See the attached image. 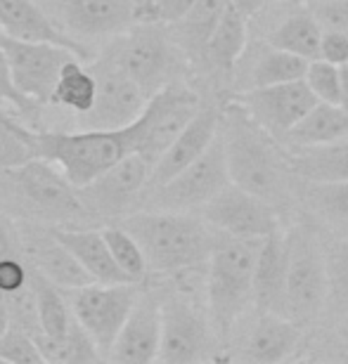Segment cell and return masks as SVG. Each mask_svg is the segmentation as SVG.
I'll use <instances>...</instances> for the list:
<instances>
[{"mask_svg":"<svg viewBox=\"0 0 348 364\" xmlns=\"http://www.w3.org/2000/svg\"><path fill=\"white\" fill-rule=\"evenodd\" d=\"M221 137L226 144L230 180L270 201L273 206H287L296 194V180L289 151L282 142L260 128L237 100L221 109Z\"/></svg>","mask_w":348,"mask_h":364,"instance_id":"obj_1","label":"cell"},{"mask_svg":"<svg viewBox=\"0 0 348 364\" xmlns=\"http://www.w3.org/2000/svg\"><path fill=\"white\" fill-rule=\"evenodd\" d=\"M121 225L142 246L149 272L176 277L201 272L209 265L216 230L204 218L187 210L152 208L121 218Z\"/></svg>","mask_w":348,"mask_h":364,"instance_id":"obj_2","label":"cell"},{"mask_svg":"<svg viewBox=\"0 0 348 364\" xmlns=\"http://www.w3.org/2000/svg\"><path fill=\"white\" fill-rule=\"evenodd\" d=\"M24 137L36 151V159L55 164L74 187H85L123 156L137 154L140 126L126 128H83L81 133H41L24 126Z\"/></svg>","mask_w":348,"mask_h":364,"instance_id":"obj_3","label":"cell"},{"mask_svg":"<svg viewBox=\"0 0 348 364\" xmlns=\"http://www.w3.org/2000/svg\"><path fill=\"white\" fill-rule=\"evenodd\" d=\"M263 239L232 237L216 230L206 265V308L221 343H228L246 310L253 308V272Z\"/></svg>","mask_w":348,"mask_h":364,"instance_id":"obj_4","label":"cell"},{"mask_svg":"<svg viewBox=\"0 0 348 364\" xmlns=\"http://www.w3.org/2000/svg\"><path fill=\"white\" fill-rule=\"evenodd\" d=\"M180 50L183 48L173 38L169 24L137 21L128 31L119 33V38L105 53V60L126 71L152 97L164 85L176 81L180 71Z\"/></svg>","mask_w":348,"mask_h":364,"instance_id":"obj_5","label":"cell"},{"mask_svg":"<svg viewBox=\"0 0 348 364\" xmlns=\"http://www.w3.org/2000/svg\"><path fill=\"white\" fill-rule=\"evenodd\" d=\"M285 242L289 256L287 317L306 326L327 310V251L320 235L308 223H296L292 230H287Z\"/></svg>","mask_w":348,"mask_h":364,"instance_id":"obj_6","label":"cell"},{"mask_svg":"<svg viewBox=\"0 0 348 364\" xmlns=\"http://www.w3.org/2000/svg\"><path fill=\"white\" fill-rule=\"evenodd\" d=\"M218 333L211 324L209 308L183 291H162V350L159 362L192 364L216 358Z\"/></svg>","mask_w":348,"mask_h":364,"instance_id":"obj_7","label":"cell"},{"mask_svg":"<svg viewBox=\"0 0 348 364\" xmlns=\"http://www.w3.org/2000/svg\"><path fill=\"white\" fill-rule=\"evenodd\" d=\"M230 168L221 130L197 161L180 171L176 178L149 189V206L164 210H194L204 208L216 194L230 185Z\"/></svg>","mask_w":348,"mask_h":364,"instance_id":"obj_8","label":"cell"},{"mask_svg":"<svg viewBox=\"0 0 348 364\" xmlns=\"http://www.w3.org/2000/svg\"><path fill=\"white\" fill-rule=\"evenodd\" d=\"M7 178L28 208H33L41 218L60 223H78L90 218L78 187L71 185L67 176L46 159H31L17 168H7Z\"/></svg>","mask_w":348,"mask_h":364,"instance_id":"obj_9","label":"cell"},{"mask_svg":"<svg viewBox=\"0 0 348 364\" xmlns=\"http://www.w3.org/2000/svg\"><path fill=\"white\" fill-rule=\"evenodd\" d=\"M140 284L123 282V284H85V287L67 291L69 305L74 317L85 326L97 348L102 350L105 360L119 331L123 329L133 305L140 296Z\"/></svg>","mask_w":348,"mask_h":364,"instance_id":"obj_10","label":"cell"},{"mask_svg":"<svg viewBox=\"0 0 348 364\" xmlns=\"http://www.w3.org/2000/svg\"><path fill=\"white\" fill-rule=\"evenodd\" d=\"M201 107L204 105H201L199 95L180 81H173L157 90L149 97L142 116L137 119V126H140L137 154L147 159L154 168V164L190 126Z\"/></svg>","mask_w":348,"mask_h":364,"instance_id":"obj_11","label":"cell"},{"mask_svg":"<svg viewBox=\"0 0 348 364\" xmlns=\"http://www.w3.org/2000/svg\"><path fill=\"white\" fill-rule=\"evenodd\" d=\"M201 218L213 230L232 237L265 239L278 235V232H285L280 220V208L265 201L263 196L246 192L235 182H230L221 194H216L201 208Z\"/></svg>","mask_w":348,"mask_h":364,"instance_id":"obj_12","label":"cell"},{"mask_svg":"<svg viewBox=\"0 0 348 364\" xmlns=\"http://www.w3.org/2000/svg\"><path fill=\"white\" fill-rule=\"evenodd\" d=\"M149 178L152 164L147 159L140 154H128L85 187H78V194H81L90 218L121 220L133 208L142 189L149 187Z\"/></svg>","mask_w":348,"mask_h":364,"instance_id":"obj_13","label":"cell"},{"mask_svg":"<svg viewBox=\"0 0 348 364\" xmlns=\"http://www.w3.org/2000/svg\"><path fill=\"white\" fill-rule=\"evenodd\" d=\"M90 69L97 78V95L90 112L81 114L83 128L116 130L140 119L149 102V95L142 90V85L105 57Z\"/></svg>","mask_w":348,"mask_h":364,"instance_id":"obj_14","label":"cell"},{"mask_svg":"<svg viewBox=\"0 0 348 364\" xmlns=\"http://www.w3.org/2000/svg\"><path fill=\"white\" fill-rule=\"evenodd\" d=\"M0 46L10 62L14 85L33 102H50L62 67L78 57L69 48L53 46V43H26L10 36H3Z\"/></svg>","mask_w":348,"mask_h":364,"instance_id":"obj_15","label":"cell"},{"mask_svg":"<svg viewBox=\"0 0 348 364\" xmlns=\"http://www.w3.org/2000/svg\"><path fill=\"white\" fill-rule=\"evenodd\" d=\"M235 100L249 112V116L260 128H265L280 142H285L289 130L320 102L308 88L306 78L242 90L235 95Z\"/></svg>","mask_w":348,"mask_h":364,"instance_id":"obj_16","label":"cell"},{"mask_svg":"<svg viewBox=\"0 0 348 364\" xmlns=\"http://www.w3.org/2000/svg\"><path fill=\"white\" fill-rule=\"evenodd\" d=\"M162 350V291L142 289L107 360L119 364L159 362Z\"/></svg>","mask_w":348,"mask_h":364,"instance_id":"obj_17","label":"cell"},{"mask_svg":"<svg viewBox=\"0 0 348 364\" xmlns=\"http://www.w3.org/2000/svg\"><path fill=\"white\" fill-rule=\"evenodd\" d=\"M137 0H57L64 26L78 36H119L140 21Z\"/></svg>","mask_w":348,"mask_h":364,"instance_id":"obj_18","label":"cell"},{"mask_svg":"<svg viewBox=\"0 0 348 364\" xmlns=\"http://www.w3.org/2000/svg\"><path fill=\"white\" fill-rule=\"evenodd\" d=\"M218 130H221V109L204 105L199 109V114L192 119L190 126L178 135V140L173 142L171 147L164 151V156L154 164L152 178H149V189L169 182L171 178H176L180 171H185L187 166L197 161V159L211 147Z\"/></svg>","mask_w":348,"mask_h":364,"instance_id":"obj_19","label":"cell"},{"mask_svg":"<svg viewBox=\"0 0 348 364\" xmlns=\"http://www.w3.org/2000/svg\"><path fill=\"white\" fill-rule=\"evenodd\" d=\"M301 324L285 315H273V312H258L256 322L242 343L237 348V360L242 362H258V364H278L294 355L301 343Z\"/></svg>","mask_w":348,"mask_h":364,"instance_id":"obj_20","label":"cell"},{"mask_svg":"<svg viewBox=\"0 0 348 364\" xmlns=\"http://www.w3.org/2000/svg\"><path fill=\"white\" fill-rule=\"evenodd\" d=\"M0 28H3V36H10V38L26 43H53V46L74 50L81 60L90 57L88 50L78 46L69 33H64L33 0H0Z\"/></svg>","mask_w":348,"mask_h":364,"instance_id":"obj_21","label":"cell"},{"mask_svg":"<svg viewBox=\"0 0 348 364\" xmlns=\"http://www.w3.org/2000/svg\"><path fill=\"white\" fill-rule=\"evenodd\" d=\"M287 242L285 232L263 239L253 272V308L287 317Z\"/></svg>","mask_w":348,"mask_h":364,"instance_id":"obj_22","label":"cell"},{"mask_svg":"<svg viewBox=\"0 0 348 364\" xmlns=\"http://www.w3.org/2000/svg\"><path fill=\"white\" fill-rule=\"evenodd\" d=\"M53 235L67 246L78 258V263L85 267L93 279L100 284H123L130 282V277L114 260L110 244L102 235V230L88 228H60L53 230Z\"/></svg>","mask_w":348,"mask_h":364,"instance_id":"obj_23","label":"cell"},{"mask_svg":"<svg viewBox=\"0 0 348 364\" xmlns=\"http://www.w3.org/2000/svg\"><path fill=\"white\" fill-rule=\"evenodd\" d=\"M246 14L237 10V5L228 3L226 12L218 21V26L213 28L211 38H209L204 53V62L209 69H213L216 74H232L235 67L242 62V57L249 48V24H246Z\"/></svg>","mask_w":348,"mask_h":364,"instance_id":"obj_24","label":"cell"},{"mask_svg":"<svg viewBox=\"0 0 348 364\" xmlns=\"http://www.w3.org/2000/svg\"><path fill=\"white\" fill-rule=\"evenodd\" d=\"M348 137V112L342 105L317 102L285 137V147L289 149H306L320 147Z\"/></svg>","mask_w":348,"mask_h":364,"instance_id":"obj_25","label":"cell"},{"mask_svg":"<svg viewBox=\"0 0 348 364\" xmlns=\"http://www.w3.org/2000/svg\"><path fill=\"white\" fill-rule=\"evenodd\" d=\"M28 258H31L36 270L46 274L48 279H53L57 287L64 291H71V289H78V287H85V284L95 282L85 272V267L78 263V258L53 235V232H50V237L33 239Z\"/></svg>","mask_w":348,"mask_h":364,"instance_id":"obj_26","label":"cell"},{"mask_svg":"<svg viewBox=\"0 0 348 364\" xmlns=\"http://www.w3.org/2000/svg\"><path fill=\"white\" fill-rule=\"evenodd\" d=\"M289 164L296 180L348 182V137L320 147L289 149Z\"/></svg>","mask_w":348,"mask_h":364,"instance_id":"obj_27","label":"cell"},{"mask_svg":"<svg viewBox=\"0 0 348 364\" xmlns=\"http://www.w3.org/2000/svg\"><path fill=\"white\" fill-rule=\"evenodd\" d=\"M322 36H325V28L320 26V21L313 17V12H310L308 7H303V10L287 14V17L268 33V43H270L273 48L287 50V53H294L303 57V60L313 62L320 57Z\"/></svg>","mask_w":348,"mask_h":364,"instance_id":"obj_28","label":"cell"},{"mask_svg":"<svg viewBox=\"0 0 348 364\" xmlns=\"http://www.w3.org/2000/svg\"><path fill=\"white\" fill-rule=\"evenodd\" d=\"M31 287L36 294V308H38V333H46L50 338H64L74 324V310L69 305V298L64 296L67 291L36 267L31 270Z\"/></svg>","mask_w":348,"mask_h":364,"instance_id":"obj_29","label":"cell"},{"mask_svg":"<svg viewBox=\"0 0 348 364\" xmlns=\"http://www.w3.org/2000/svg\"><path fill=\"white\" fill-rule=\"evenodd\" d=\"M228 3L230 0H197L187 10L183 19H178L176 24H169L178 46L185 53L201 57L213 28L218 26L223 12H226Z\"/></svg>","mask_w":348,"mask_h":364,"instance_id":"obj_30","label":"cell"},{"mask_svg":"<svg viewBox=\"0 0 348 364\" xmlns=\"http://www.w3.org/2000/svg\"><path fill=\"white\" fill-rule=\"evenodd\" d=\"M306 69H308V60L265 43V48L253 57V67L246 74V85L242 90L299 81V78L306 76Z\"/></svg>","mask_w":348,"mask_h":364,"instance_id":"obj_31","label":"cell"},{"mask_svg":"<svg viewBox=\"0 0 348 364\" xmlns=\"http://www.w3.org/2000/svg\"><path fill=\"white\" fill-rule=\"evenodd\" d=\"M81 62V57H74V60L64 64L60 71V81H57L53 97H50L53 105L67 107L76 114L90 112L97 95V78L93 74V69H85Z\"/></svg>","mask_w":348,"mask_h":364,"instance_id":"obj_32","label":"cell"},{"mask_svg":"<svg viewBox=\"0 0 348 364\" xmlns=\"http://www.w3.org/2000/svg\"><path fill=\"white\" fill-rule=\"evenodd\" d=\"M296 194L315 218L348 228V182H306L299 180Z\"/></svg>","mask_w":348,"mask_h":364,"instance_id":"obj_33","label":"cell"},{"mask_svg":"<svg viewBox=\"0 0 348 364\" xmlns=\"http://www.w3.org/2000/svg\"><path fill=\"white\" fill-rule=\"evenodd\" d=\"M36 343H38L46 362H64V364H88L105 360L102 350L93 341V336L85 331V326L74 317L69 333L64 338H50L46 333H36Z\"/></svg>","mask_w":348,"mask_h":364,"instance_id":"obj_34","label":"cell"},{"mask_svg":"<svg viewBox=\"0 0 348 364\" xmlns=\"http://www.w3.org/2000/svg\"><path fill=\"white\" fill-rule=\"evenodd\" d=\"M325 251H327L329 274L327 310L332 312V317L348 322V239H334V242L325 244Z\"/></svg>","mask_w":348,"mask_h":364,"instance_id":"obj_35","label":"cell"},{"mask_svg":"<svg viewBox=\"0 0 348 364\" xmlns=\"http://www.w3.org/2000/svg\"><path fill=\"white\" fill-rule=\"evenodd\" d=\"M102 235L110 244V251L114 260L119 263V267L130 277V282L142 284L144 277L149 274V265L147 258H144L142 246L137 244V239L130 235V232L123 228V225H110V228L102 230Z\"/></svg>","mask_w":348,"mask_h":364,"instance_id":"obj_36","label":"cell"},{"mask_svg":"<svg viewBox=\"0 0 348 364\" xmlns=\"http://www.w3.org/2000/svg\"><path fill=\"white\" fill-rule=\"evenodd\" d=\"M31 159H36V151L24 137V126L0 112V168H17Z\"/></svg>","mask_w":348,"mask_h":364,"instance_id":"obj_37","label":"cell"},{"mask_svg":"<svg viewBox=\"0 0 348 364\" xmlns=\"http://www.w3.org/2000/svg\"><path fill=\"white\" fill-rule=\"evenodd\" d=\"M0 362L12 364H43V358L36 336L19 324H12L3 336H0Z\"/></svg>","mask_w":348,"mask_h":364,"instance_id":"obj_38","label":"cell"},{"mask_svg":"<svg viewBox=\"0 0 348 364\" xmlns=\"http://www.w3.org/2000/svg\"><path fill=\"white\" fill-rule=\"evenodd\" d=\"M306 83L313 90V95L320 102H329V105H339L342 102V67L332 64L322 57L308 62L306 69Z\"/></svg>","mask_w":348,"mask_h":364,"instance_id":"obj_39","label":"cell"},{"mask_svg":"<svg viewBox=\"0 0 348 364\" xmlns=\"http://www.w3.org/2000/svg\"><path fill=\"white\" fill-rule=\"evenodd\" d=\"M306 3L325 31L348 33V0H306Z\"/></svg>","mask_w":348,"mask_h":364,"instance_id":"obj_40","label":"cell"},{"mask_svg":"<svg viewBox=\"0 0 348 364\" xmlns=\"http://www.w3.org/2000/svg\"><path fill=\"white\" fill-rule=\"evenodd\" d=\"M31 282V270L17 256L0 258V296L17 294Z\"/></svg>","mask_w":348,"mask_h":364,"instance_id":"obj_41","label":"cell"},{"mask_svg":"<svg viewBox=\"0 0 348 364\" xmlns=\"http://www.w3.org/2000/svg\"><path fill=\"white\" fill-rule=\"evenodd\" d=\"M0 105H10L14 109H19V112L33 109V100H28L26 95L14 85L12 69H10V62H7L3 46H0Z\"/></svg>","mask_w":348,"mask_h":364,"instance_id":"obj_42","label":"cell"},{"mask_svg":"<svg viewBox=\"0 0 348 364\" xmlns=\"http://www.w3.org/2000/svg\"><path fill=\"white\" fill-rule=\"evenodd\" d=\"M320 57L332 64H339V67L348 64V33L325 31L322 46H320Z\"/></svg>","mask_w":348,"mask_h":364,"instance_id":"obj_43","label":"cell"},{"mask_svg":"<svg viewBox=\"0 0 348 364\" xmlns=\"http://www.w3.org/2000/svg\"><path fill=\"white\" fill-rule=\"evenodd\" d=\"M275 0H232V5H237L239 12H244L246 17H253V14L263 12L265 7H270Z\"/></svg>","mask_w":348,"mask_h":364,"instance_id":"obj_44","label":"cell"},{"mask_svg":"<svg viewBox=\"0 0 348 364\" xmlns=\"http://www.w3.org/2000/svg\"><path fill=\"white\" fill-rule=\"evenodd\" d=\"M5 256H14V244H12L10 232H7L3 220H0V258H5Z\"/></svg>","mask_w":348,"mask_h":364,"instance_id":"obj_45","label":"cell"},{"mask_svg":"<svg viewBox=\"0 0 348 364\" xmlns=\"http://www.w3.org/2000/svg\"><path fill=\"white\" fill-rule=\"evenodd\" d=\"M14 322H12V312H10V305L5 303V298H0V336L10 329Z\"/></svg>","mask_w":348,"mask_h":364,"instance_id":"obj_46","label":"cell"},{"mask_svg":"<svg viewBox=\"0 0 348 364\" xmlns=\"http://www.w3.org/2000/svg\"><path fill=\"white\" fill-rule=\"evenodd\" d=\"M348 112V64L342 67V102H339Z\"/></svg>","mask_w":348,"mask_h":364,"instance_id":"obj_47","label":"cell"},{"mask_svg":"<svg viewBox=\"0 0 348 364\" xmlns=\"http://www.w3.org/2000/svg\"><path fill=\"white\" fill-rule=\"evenodd\" d=\"M289 3H306V0H289Z\"/></svg>","mask_w":348,"mask_h":364,"instance_id":"obj_48","label":"cell"},{"mask_svg":"<svg viewBox=\"0 0 348 364\" xmlns=\"http://www.w3.org/2000/svg\"><path fill=\"white\" fill-rule=\"evenodd\" d=\"M0 38H3V28H0Z\"/></svg>","mask_w":348,"mask_h":364,"instance_id":"obj_49","label":"cell"},{"mask_svg":"<svg viewBox=\"0 0 348 364\" xmlns=\"http://www.w3.org/2000/svg\"><path fill=\"white\" fill-rule=\"evenodd\" d=\"M137 3H144V0H137Z\"/></svg>","mask_w":348,"mask_h":364,"instance_id":"obj_50","label":"cell"}]
</instances>
